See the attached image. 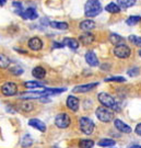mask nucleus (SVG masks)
<instances>
[{"instance_id": "f257e3e1", "label": "nucleus", "mask_w": 141, "mask_h": 148, "mask_svg": "<svg viewBox=\"0 0 141 148\" xmlns=\"http://www.w3.org/2000/svg\"><path fill=\"white\" fill-rule=\"evenodd\" d=\"M97 99H99V103L103 106H106L113 111L118 112L120 110L119 106L117 103V101L110 95V93H106V92H99L97 95Z\"/></svg>"}, {"instance_id": "f03ea898", "label": "nucleus", "mask_w": 141, "mask_h": 148, "mask_svg": "<svg viewBox=\"0 0 141 148\" xmlns=\"http://www.w3.org/2000/svg\"><path fill=\"white\" fill-rule=\"evenodd\" d=\"M102 11V5L99 0H88L84 5V13L89 18L99 16Z\"/></svg>"}, {"instance_id": "7ed1b4c3", "label": "nucleus", "mask_w": 141, "mask_h": 148, "mask_svg": "<svg viewBox=\"0 0 141 148\" xmlns=\"http://www.w3.org/2000/svg\"><path fill=\"white\" fill-rule=\"evenodd\" d=\"M95 115L99 119L101 122H104V123H108V122L113 121L114 120V111L110 110L106 106H99L95 111Z\"/></svg>"}, {"instance_id": "20e7f679", "label": "nucleus", "mask_w": 141, "mask_h": 148, "mask_svg": "<svg viewBox=\"0 0 141 148\" xmlns=\"http://www.w3.org/2000/svg\"><path fill=\"white\" fill-rule=\"evenodd\" d=\"M79 127L81 130V132L85 134V135H91L94 132L95 128V124L94 122L89 119V117H81L79 120Z\"/></svg>"}, {"instance_id": "39448f33", "label": "nucleus", "mask_w": 141, "mask_h": 148, "mask_svg": "<svg viewBox=\"0 0 141 148\" xmlns=\"http://www.w3.org/2000/svg\"><path fill=\"white\" fill-rule=\"evenodd\" d=\"M71 123V117L67 113H59L55 119V125L58 128H67Z\"/></svg>"}, {"instance_id": "423d86ee", "label": "nucleus", "mask_w": 141, "mask_h": 148, "mask_svg": "<svg viewBox=\"0 0 141 148\" xmlns=\"http://www.w3.org/2000/svg\"><path fill=\"white\" fill-rule=\"evenodd\" d=\"M114 54H115L116 57H118V58H128L131 54V49L126 44H120V45L115 46Z\"/></svg>"}, {"instance_id": "0eeeda50", "label": "nucleus", "mask_w": 141, "mask_h": 148, "mask_svg": "<svg viewBox=\"0 0 141 148\" xmlns=\"http://www.w3.org/2000/svg\"><path fill=\"white\" fill-rule=\"evenodd\" d=\"M1 92L5 97L16 95L18 93V86L14 82L8 81V82H5V84H3V85L1 86Z\"/></svg>"}, {"instance_id": "6e6552de", "label": "nucleus", "mask_w": 141, "mask_h": 148, "mask_svg": "<svg viewBox=\"0 0 141 148\" xmlns=\"http://www.w3.org/2000/svg\"><path fill=\"white\" fill-rule=\"evenodd\" d=\"M114 125H115L116 130L120 133H124V134H130L132 132V128L129 125H127L125 122H123L119 119H115L114 120Z\"/></svg>"}, {"instance_id": "1a4fd4ad", "label": "nucleus", "mask_w": 141, "mask_h": 148, "mask_svg": "<svg viewBox=\"0 0 141 148\" xmlns=\"http://www.w3.org/2000/svg\"><path fill=\"white\" fill-rule=\"evenodd\" d=\"M97 85H99L97 82H93V84L77 86L72 89V92H74V93H85V92H89L91 90H93L95 87H97Z\"/></svg>"}, {"instance_id": "9d476101", "label": "nucleus", "mask_w": 141, "mask_h": 148, "mask_svg": "<svg viewBox=\"0 0 141 148\" xmlns=\"http://www.w3.org/2000/svg\"><path fill=\"white\" fill-rule=\"evenodd\" d=\"M66 106L69 110H71L73 112H77L79 110V106H80V102L79 99L74 95H69L66 101Z\"/></svg>"}, {"instance_id": "9b49d317", "label": "nucleus", "mask_w": 141, "mask_h": 148, "mask_svg": "<svg viewBox=\"0 0 141 148\" xmlns=\"http://www.w3.org/2000/svg\"><path fill=\"white\" fill-rule=\"evenodd\" d=\"M29 125L32 127H34V128H36L37 131H40V132L42 133H45L46 132V125H45V123L41 120H38V119H31L30 121H29Z\"/></svg>"}, {"instance_id": "f8f14e48", "label": "nucleus", "mask_w": 141, "mask_h": 148, "mask_svg": "<svg viewBox=\"0 0 141 148\" xmlns=\"http://www.w3.org/2000/svg\"><path fill=\"white\" fill-rule=\"evenodd\" d=\"M29 47L31 48L32 51H41L43 47V42L40 37H32L29 41Z\"/></svg>"}, {"instance_id": "ddd939ff", "label": "nucleus", "mask_w": 141, "mask_h": 148, "mask_svg": "<svg viewBox=\"0 0 141 148\" xmlns=\"http://www.w3.org/2000/svg\"><path fill=\"white\" fill-rule=\"evenodd\" d=\"M85 60H87V63L89 64L90 66H92V67H96V66H99V64L97 56H96L95 53L92 52V51L87 52V54H85Z\"/></svg>"}, {"instance_id": "4468645a", "label": "nucleus", "mask_w": 141, "mask_h": 148, "mask_svg": "<svg viewBox=\"0 0 141 148\" xmlns=\"http://www.w3.org/2000/svg\"><path fill=\"white\" fill-rule=\"evenodd\" d=\"M21 16L23 19H27V20H36L38 18V14L34 8H27L26 10L23 11Z\"/></svg>"}, {"instance_id": "2eb2a0df", "label": "nucleus", "mask_w": 141, "mask_h": 148, "mask_svg": "<svg viewBox=\"0 0 141 148\" xmlns=\"http://www.w3.org/2000/svg\"><path fill=\"white\" fill-rule=\"evenodd\" d=\"M65 91H66V88H44L42 92L44 97H49V95H56L59 93H63Z\"/></svg>"}, {"instance_id": "dca6fc26", "label": "nucleus", "mask_w": 141, "mask_h": 148, "mask_svg": "<svg viewBox=\"0 0 141 148\" xmlns=\"http://www.w3.org/2000/svg\"><path fill=\"white\" fill-rule=\"evenodd\" d=\"M79 38H80V42L84 44V45H90V44H92L94 42V35L91 34L90 32H85L83 34H81Z\"/></svg>"}, {"instance_id": "f3484780", "label": "nucleus", "mask_w": 141, "mask_h": 148, "mask_svg": "<svg viewBox=\"0 0 141 148\" xmlns=\"http://www.w3.org/2000/svg\"><path fill=\"white\" fill-rule=\"evenodd\" d=\"M95 22L92 21V20H84L80 23V29L84 32H89L91 30H93L94 27H95Z\"/></svg>"}, {"instance_id": "a211bd4d", "label": "nucleus", "mask_w": 141, "mask_h": 148, "mask_svg": "<svg viewBox=\"0 0 141 148\" xmlns=\"http://www.w3.org/2000/svg\"><path fill=\"white\" fill-rule=\"evenodd\" d=\"M63 46H68L69 48L71 49H78L79 47V42L76 40V38H70V37H66L63 40Z\"/></svg>"}, {"instance_id": "6ab92c4d", "label": "nucleus", "mask_w": 141, "mask_h": 148, "mask_svg": "<svg viewBox=\"0 0 141 148\" xmlns=\"http://www.w3.org/2000/svg\"><path fill=\"white\" fill-rule=\"evenodd\" d=\"M32 75L36 79H43L46 76V70L43 68V67H41V66H37V67H35V68L32 70Z\"/></svg>"}, {"instance_id": "aec40b11", "label": "nucleus", "mask_w": 141, "mask_h": 148, "mask_svg": "<svg viewBox=\"0 0 141 148\" xmlns=\"http://www.w3.org/2000/svg\"><path fill=\"white\" fill-rule=\"evenodd\" d=\"M21 99H38V98H44L42 91H37V92H26L23 93L20 97Z\"/></svg>"}, {"instance_id": "412c9836", "label": "nucleus", "mask_w": 141, "mask_h": 148, "mask_svg": "<svg viewBox=\"0 0 141 148\" xmlns=\"http://www.w3.org/2000/svg\"><path fill=\"white\" fill-rule=\"evenodd\" d=\"M124 37L118 35V34H115V33H113V34H110V42L112 44H114L115 46L117 45H120V44H124Z\"/></svg>"}, {"instance_id": "4be33fe9", "label": "nucleus", "mask_w": 141, "mask_h": 148, "mask_svg": "<svg viewBox=\"0 0 141 148\" xmlns=\"http://www.w3.org/2000/svg\"><path fill=\"white\" fill-rule=\"evenodd\" d=\"M49 25L54 27V29H57V30H67L68 29V23H66V22L50 21L49 22Z\"/></svg>"}, {"instance_id": "5701e85b", "label": "nucleus", "mask_w": 141, "mask_h": 148, "mask_svg": "<svg viewBox=\"0 0 141 148\" xmlns=\"http://www.w3.org/2000/svg\"><path fill=\"white\" fill-rule=\"evenodd\" d=\"M136 3V0H117V5H119V8L127 9L130 8Z\"/></svg>"}, {"instance_id": "b1692460", "label": "nucleus", "mask_w": 141, "mask_h": 148, "mask_svg": "<svg viewBox=\"0 0 141 148\" xmlns=\"http://www.w3.org/2000/svg\"><path fill=\"white\" fill-rule=\"evenodd\" d=\"M97 145L101 147H112V146H115L116 142L114 139H110V138H103L97 143Z\"/></svg>"}, {"instance_id": "393cba45", "label": "nucleus", "mask_w": 141, "mask_h": 148, "mask_svg": "<svg viewBox=\"0 0 141 148\" xmlns=\"http://www.w3.org/2000/svg\"><path fill=\"white\" fill-rule=\"evenodd\" d=\"M105 10L107 12H110V13H118V12H120V8L119 5L115 3V2H110L105 7Z\"/></svg>"}, {"instance_id": "a878e982", "label": "nucleus", "mask_w": 141, "mask_h": 148, "mask_svg": "<svg viewBox=\"0 0 141 148\" xmlns=\"http://www.w3.org/2000/svg\"><path fill=\"white\" fill-rule=\"evenodd\" d=\"M10 65V59L5 54H0V68H8Z\"/></svg>"}, {"instance_id": "bb28decb", "label": "nucleus", "mask_w": 141, "mask_h": 148, "mask_svg": "<svg viewBox=\"0 0 141 148\" xmlns=\"http://www.w3.org/2000/svg\"><path fill=\"white\" fill-rule=\"evenodd\" d=\"M26 88L29 89H36V88H45V85L42 82H38V81H27L24 84Z\"/></svg>"}, {"instance_id": "cd10ccee", "label": "nucleus", "mask_w": 141, "mask_h": 148, "mask_svg": "<svg viewBox=\"0 0 141 148\" xmlns=\"http://www.w3.org/2000/svg\"><path fill=\"white\" fill-rule=\"evenodd\" d=\"M94 142L92 139H80L79 147L80 148H93Z\"/></svg>"}, {"instance_id": "c85d7f7f", "label": "nucleus", "mask_w": 141, "mask_h": 148, "mask_svg": "<svg viewBox=\"0 0 141 148\" xmlns=\"http://www.w3.org/2000/svg\"><path fill=\"white\" fill-rule=\"evenodd\" d=\"M21 145H22V147H30V146H32L33 145V138L31 137V135H25L24 137L22 138V142H21Z\"/></svg>"}, {"instance_id": "c756f323", "label": "nucleus", "mask_w": 141, "mask_h": 148, "mask_svg": "<svg viewBox=\"0 0 141 148\" xmlns=\"http://www.w3.org/2000/svg\"><path fill=\"white\" fill-rule=\"evenodd\" d=\"M140 21H141V16H129V18L127 19L126 23H127L128 25L132 27V25H136V24H138V23H139Z\"/></svg>"}, {"instance_id": "7c9ffc66", "label": "nucleus", "mask_w": 141, "mask_h": 148, "mask_svg": "<svg viewBox=\"0 0 141 148\" xmlns=\"http://www.w3.org/2000/svg\"><path fill=\"white\" fill-rule=\"evenodd\" d=\"M10 73L12 75H16V76H19V75L23 74V68L20 67V66H13L10 68Z\"/></svg>"}, {"instance_id": "2f4dec72", "label": "nucleus", "mask_w": 141, "mask_h": 148, "mask_svg": "<svg viewBox=\"0 0 141 148\" xmlns=\"http://www.w3.org/2000/svg\"><path fill=\"white\" fill-rule=\"evenodd\" d=\"M128 38H129V41H130L132 44H135L137 46H141V37L137 36V35H130Z\"/></svg>"}, {"instance_id": "473e14b6", "label": "nucleus", "mask_w": 141, "mask_h": 148, "mask_svg": "<svg viewBox=\"0 0 141 148\" xmlns=\"http://www.w3.org/2000/svg\"><path fill=\"white\" fill-rule=\"evenodd\" d=\"M106 82H110V81H115V82H125L126 79L124 77H110V78H105Z\"/></svg>"}, {"instance_id": "72a5a7b5", "label": "nucleus", "mask_w": 141, "mask_h": 148, "mask_svg": "<svg viewBox=\"0 0 141 148\" xmlns=\"http://www.w3.org/2000/svg\"><path fill=\"white\" fill-rule=\"evenodd\" d=\"M21 110H23L24 112H29L33 110V104L29 103V102H24L23 104H21Z\"/></svg>"}, {"instance_id": "f704fd0d", "label": "nucleus", "mask_w": 141, "mask_h": 148, "mask_svg": "<svg viewBox=\"0 0 141 148\" xmlns=\"http://www.w3.org/2000/svg\"><path fill=\"white\" fill-rule=\"evenodd\" d=\"M139 73H140V70H139V68H137V67H135V68H130L129 70H128V75H129L130 77H136V76L139 75Z\"/></svg>"}, {"instance_id": "c9c22d12", "label": "nucleus", "mask_w": 141, "mask_h": 148, "mask_svg": "<svg viewBox=\"0 0 141 148\" xmlns=\"http://www.w3.org/2000/svg\"><path fill=\"white\" fill-rule=\"evenodd\" d=\"M135 132H136L137 135H139V136H141V123H139V124H137L136 128H135Z\"/></svg>"}, {"instance_id": "e433bc0d", "label": "nucleus", "mask_w": 141, "mask_h": 148, "mask_svg": "<svg viewBox=\"0 0 141 148\" xmlns=\"http://www.w3.org/2000/svg\"><path fill=\"white\" fill-rule=\"evenodd\" d=\"M52 46H54L55 48H60V47H63V43L55 42V43H52Z\"/></svg>"}, {"instance_id": "4c0bfd02", "label": "nucleus", "mask_w": 141, "mask_h": 148, "mask_svg": "<svg viewBox=\"0 0 141 148\" xmlns=\"http://www.w3.org/2000/svg\"><path fill=\"white\" fill-rule=\"evenodd\" d=\"M129 148H141V145H132V146H130Z\"/></svg>"}, {"instance_id": "58836bf2", "label": "nucleus", "mask_w": 141, "mask_h": 148, "mask_svg": "<svg viewBox=\"0 0 141 148\" xmlns=\"http://www.w3.org/2000/svg\"><path fill=\"white\" fill-rule=\"evenodd\" d=\"M5 3V0H0V5H3Z\"/></svg>"}, {"instance_id": "ea45409f", "label": "nucleus", "mask_w": 141, "mask_h": 148, "mask_svg": "<svg viewBox=\"0 0 141 148\" xmlns=\"http://www.w3.org/2000/svg\"><path fill=\"white\" fill-rule=\"evenodd\" d=\"M139 55H140V57H141V49L139 51Z\"/></svg>"}, {"instance_id": "a19ab883", "label": "nucleus", "mask_w": 141, "mask_h": 148, "mask_svg": "<svg viewBox=\"0 0 141 148\" xmlns=\"http://www.w3.org/2000/svg\"><path fill=\"white\" fill-rule=\"evenodd\" d=\"M55 148H56V147H55Z\"/></svg>"}]
</instances>
